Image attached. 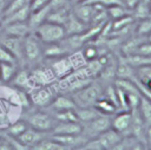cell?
Returning <instances> with one entry per match:
<instances>
[{
	"label": "cell",
	"mask_w": 151,
	"mask_h": 150,
	"mask_svg": "<svg viewBox=\"0 0 151 150\" xmlns=\"http://www.w3.org/2000/svg\"><path fill=\"white\" fill-rule=\"evenodd\" d=\"M54 119L57 122H77L78 117L76 110H65V111H55Z\"/></svg>",
	"instance_id": "obj_26"
},
{
	"label": "cell",
	"mask_w": 151,
	"mask_h": 150,
	"mask_svg": "<svg viewBox=\"0 0 151 150\" xmlns=\"http://www.w3.org/2000/svg\"><path fill=\"white\" fill-rule=\"evenodd\" d=\"M94 107L100 112V113H104V115H111L116 111V105L110 100L107 99L106 97H101L94 104Z\"/></svg>",
	"instance_id": "obj_24"
},
{
	"label": "cell",
	"mask_w": 151,
	"mask_h": 150,
	"mask_svg": "<svg viewBox=\"0 0 151 150\" xmlns=\"http://www.w3.org/2000/svg\"><path fill=\"white\" fill-rule=\"evenodd\" d=\"M34 150H65L66 148L59 143L58 141H55L53 137H46L44 138L41 142H39L35 146H33Z\"/></svg>",
	"instance_id": "obj_22"
},
{
	"label": "cell",
	"mask_w": 151,
	"mask_h": 150,
	"mask_svg": "<svg viewBox=\"0 0 151 150\" xmlns=\"http://www.w3.org/2000/svg\"><path fill=\"white\" fill-rule=\"evenodd\" d=\"M46 135H47V132L39 131L37 129H33L31 126H27L25 129V131L17 137V139L21 144H24L27 149H33V146H35L39 142H41L44 138L48 137Z\"/></svg>",
	"instance_id": "obj_8"
},
{
	"label": "cell",
	"mask_w": 151,
	"mask_h": 150,
	"mask_svg": "<svg viewBox=\"0 0 151 150\" xmlns=\"http://www.w3.org/2000/svg\"><path fill=\"white\" fill-rule=\"evenodd\" d=\"M107 14L111 17V18H113L114 20L116 19H119V18H123V17H125V15H129V9L126 8V7H124L123 5H120V4H114V5H111V6H109V8H107Z\"/></svg>",
	"instance_id": "obj_27"
},
{
	"label": "cell",
	"mask_w": 151,
	"mask_h": 150,
	"mask_svg": "<svg viewBox=\"0 0 151 150\" xmlns=\"http://www.w3.org/2000/svg\"><path fill=\"white\" fill-rule=\"evenodd\" d=\"M33 33L38 37V39L42 44L58 43L66 37V32L63 25L48 20L41 22L38 27H35Z\"/></svg>",
	"instance_id": "obj_1"
},
{
	"label": "cell",
	"mask_w": 151,
	"mask_h": 150,
	"mask_svg": "<svg viewBox=\"0 0 151 150\" xmlns=\"http://www.w3.org/2000/svg\"><path fill=\"white\" fill-rule=\"evenodd\" d=\"M52 109L55 111H65V110H76L77 105L72 98H68L66 96H58L53 98L52 103L50 104Z\"/></svg>",
	"instance_id": "obj_18"
},
{
	"label": "cell",
	"mask_w": 151,
	"mask_h": 150,
	"mask_svg": "<svg viewBox=\"0 0 151 150\" xmlns=\"http://www.w3.org/2000/svg\"><path fill=\"white\" fill-rule=\"evenodd\" d=\"M28 96H29V99H31V104H34L37 106L50 105L53 100L52 91L47 87H44V86L34 87L32 91H29Z\"/></svg>",
	"instance_id": "obj_10"
},
{
	"label": "cell",
	"mask_w": 151,
	"mask_h": 150,
	"mask_svg": "<svg viewBox=\"0 0 151 150\" xmlns=\"http://www.w3.org/2000/svg\"><path fill=\"white\" fill-rule=\"evenodd\" d=\"M11 1L12 0H0V18H1L2 13L5 12V9L7 8V6L9 5Z\"/></svg>",
	"instance_id": "obj_34"
},
{
	"label": "cell",
	"mask_w": 151,
	"mask_h": 150,
	"mask_svg": "<svg viewBox=\"0 0 151 150\" xmlns=\"http://www.w3.org/2000/svg\"><path fill=\"white\" fill-rule=\"evenodd\" d=\"M25 122L27 123L28 126L37 129L39 131H44V132H48L52 131L53 126H54V118L51 117L48 113L44 112V111H34L31 112L26 118Z\"/></svg>",
	"instance_id": "obj_4"
},
{
	"label": "cell",
	"mask_w": 151,
	"mask_h": 150,
	"mask_svg": "<svg viewBox=\"0 0 151 150\" xmlns=\"http://www.w3.org/2000/svg\"><path fill=\"white\" fill-rule=\"evenodd\" d=\"M22 40L24 38L13 37L2 33L0 35V45H2L5 48H7L17 59L18 63L24 61V53H22Z\"/></svg>",
	"instance_id": "obj_6"
},
{
	"label": "cell",
	"mask_w": 151,
	"mask_h": 150,
	"mask_svg": "<svg viewBox=\"0 0 151 150\" xmlns=\"http://www.w3.org/2000/svg\"><path fill=\"white\" fill-rule=\"evenodd\" d=\"M76 113L79 122L87 123L96 118L100 112L94 106H86V107H76Z\"/></svg>",
	"instance_id": "obj_21"
},
{
	"label": "cell",
	"mask_w": 151,
	"mask_h": 150,
	"mask_svg": "<svg viewBox=\"0 0 151 150\" xmlns=\"http://www.w3.org/2000/svg\"><path fill=\"white\" fill-rule=\"evenodd\" d=\"M64 28L66 32V35H71V34H80L84 33L86 31V24H84L83 21H80L72 12L68 14L66 21L64 22Z\"/></svg>",
	"instance_id": "obj_15"
},
{
	"label": "cell",
	"mask_w": 151,
	"mask_h": 150,
	"mask_svg": "<svg viewBox=\"0 0 151 150\" xmlns=\"http://www.w3.org/2000/svg\"><path fill=\"white\" fill-rule=\"evenodd\" d=\"M22 53H24V61L28 64H35L40 61L44 57L42 54V43L38 39V37L31 32L22 40Z\"/></svg>",
	"instance_id": "obj_2"
},
{
	"label": "cell",
	"mask_w": 151,
	"mask_h": 150,
	"mask_svg": "<svg viewBox=\"0 0 151 150\" xmlns=\"http://www.w3.org/2000/svg\"><path fill=\"white\" fill-rule=\"evenodd\" d=\"M137 32L140 35L151 34V18L150 17L140 20V22L138 25V28H137Z\"/></svg>",
	"instance_id": "obj_29"
},
{
	"label": "cell",
	"mask_w": 151,
	"mask_h": 150,
	"mask_svg": "<svg viewBox=\"0 0 151 150\" xmlns=\"http://www.w3.org/2000/svg\"><path fill=\"white\" fill-rule=\"evenodd\" d=\"M27 126H28V125H27V123H26L25 120L17 119V120L9 123V124L6 126L5 131H6L7 135H9V136L17 138L19 135H21V133L25 131V129H26Z\"/></svg>",
	"instance_id": "obj_23"
},
{
	"label": "cell",
	"mask_w": 151,
	"mask_h": 150,
	"mask_svg": "<svg viewBox=\"0 0 151 150\" xmlns=\"http://www.w3.org/2000/svg\"><path fill=\"white\" fill-rule=\"evenodd\" d=\"M145 145L151 149V125L145 126Z\"/></svg>",
	"instance_id": "obj_33"
},
{
	"label": "cell",
	"mask_w": 151,
	"mask_h": 150,
	"mask_svg": "<svg viewBox=\"0 0 151 150\" xmlns=\"http://www.w3.org/2000/svg\"><path fill=\"white\" fill-rule=\"evenodd\" d=\"M134 15L138 19H145L150 17V4L149 0H138L136 6L133 7Z\"/></svg>",
	"instance_id": "obj_25"
},
{
	"label": "cell",
	"mask_w": 151,
	"mask_h": 150,
	"mask_svg": "<svg viewBox=\"0 0 151 150\" xmlns=\"http://www.w3.org/2000/svg\"><path fill=\"white\" fill-rule=\"evenodd\" d=\"M83 133L80 122H58L52 129V135H79Z\"/></svg>",
	"instance_id": "obj_12"
},
{
	"label": "cell",
	"mask_w": 151,
	"mask_h": 150,
	"mask_svg": "<svg viewBox=\"0 0 151 150\" xmlns=\"http://www.w3.org/2000/svg\"><path fill=\"white\" fill-rule=\"evenodd\" d=\"M143 71V77L146 79H151V65L150 66H143L142 67Z\"/></svg>",
	"instance_id": "obj_35"
},
{
	"label": "cell",
	"mask_w": 151,
	"mask_h": 150,
	"mask_svg": "<svg viewBox=\"0 0 151 150\" xmlns=\"http://www.w3.org/2000/svg\"><path fill=\"white\" fill-rule=\"evenodd\" d=\"M1 84H2V81H1V78H0V85H1Z\"/></svg>",
	"instance_id": "obj_37"
},
{
	"label": "cell",
	"mask_w": 151,
	"mask_h": 150,
	"mask_svg": "<svg viewBox=\"0 0 151 150\" xmlns=\"http://www.w3.org/2000/svg\"><path fill=\"white\" fill-rule=\"evenodd\" d=\"M51 12V7L50 5L42 7V8H39V9H35V11H32L28 19H27V24L28 26L31 27L32 31H34L35 27H38L41 22L46 21L47 20V17Z\"/></svg>",
	"instance_id": "obj_16"
},
{
	"label": "cell",
	"mask_w": 151,
	"mask_h": 150,
	"mask_svg": "<svg viewBox=\"0 0 151 150\" xmlns=\"http://www.w3.org/2000/svg\"><path fill=\"white\" fill-rule=\"evenodd\" d=\"M0 63H18L14 56L2 45H0Z\"/></svg>",
	"instance_id": "obj_30"
},
{
	"label": "cell",
	"mask_w": 151,
	"mask_h": 150,
	"mask_svg": "<svg viewBox=\"0 0 151 150\" xmlns=\"http://www.w3.org/2000/svg\"><path fill=\"white\" fill-rule=\"evenodd\" d=\"M122 138H123V136L119 132H117L116 130H113L112 128L103 131L97 137H94V139L99 144L100 150H103V149H105V150L106 149H116V146L118 145V143L120 142Z\"/></svg>",
	"instance_id": "obj_9"
},
{
	"label": "cell",
	"mask_w": 151,
	"mask_h": 150,
	"mask_svg": "<svg viewBox=\"0 0 151 150\" xmlns=\"http://www.w3.org/2000/svg\"><path fill=\"white\" fill-rule=\"evenodd\" d=\"M31 14V7H29V4L2 17L0 19V27L5 24H9V22H20V21H27L28 17Z\"/></svg>",
	"instance_id": "obj_14"
},
{
	"label": "cell",
	"mask_w": 151,
	"mask_h": 150,
	"mask_svg": "<svg viewBox=\"0 0 151 150\" xmlns=\"http://www.w3.org/2000/svg\"><path fill=\"white\" fill-rule=\"evenodd\" d=\"M59 143H61L66 149H78L85 144L87 139H85V136L83 133L79 135H53L51 136Z\"/></svg>",
	"instance_id": "obj_13"
},
{
	"label": "cell",
	"mask_w": 151,
	"mask_h": 150,
	"mask_svg": "<svg viewBox=\"0 0 151 150\" xmlns=\"http://www.w3.org/2000/svg\"><path fill=\"white\" fill-rule=\"evenodd\" d=\"M101 96V89L98 84L88 83L80 90L76 91L74 93V103L77 107H86V106H94L96 102Z\"/></svg>",
	"instance_id": "obj_3"
},
{
	"label": "cell",
	"mask_w": 151,
	"mask_h": 150,
	"mask_svg": "<svg viewBox=\"0 0 151 150\" xmlns=\"http://www.w3.org/2000/svg\"><path fill=\"white\" fill-rule=\"evenodd\" d=\"M149 40H150V41H151V34H150V37H149Z\"/></svg>",
	"instance_id": "obj_36"
},
{
	"label": "cell",
	"mask_w": 151,
	"mask_h": 150,
	"mask_svg": "<svg viewBox=\"0 0 151 150\" xmlns=\"http://www.w3.org/2000/svg\"><path fill=\"white\" fill-rule=\"evenodd\" d=\"M137 109H138V112L142 116L145 125H151V100L144 96H140L139 105Z\"/></svg>",
	"instance_id": "obj_20"
},
{
	"label": "cell",
	"mask_w": 151,
	"mask_h": 150,
	"mask_svg": "<svg viewBox=\"0 0 151 150\" xmlns=\"http://www.w3.org/2000/svg\"><path fill=\"white\" fill-rule=\"evenodd\" d=\"M136 53L137 54H140V56H147V57H150L151 56V41L149 40L147 43H142L137 47Z\"/></svg>",
	"instance_id": "obj_31"
},
{
	"label": "cell",
	"mask_w": 151,
	"mask_h": 150,
	"mask_svg": "<svg viewBox=\"0 0 151 150\" xmlns=\"http://www.w3.org/2000/svg\"><path fill=\"white\" fill-rule=\"evenodd\" d=\"M48 4H50V0H32L29 2L31 12L32 11H35V9H39V8H42V7L47 6Z\"/></svg>",
	"instance_id": "obj_32"
},
{
	"label": "cell",
	"mask_w": 151,
	"mask_h": 150,
	"mask_svg": "<svg viewBox=\"0 0 151 150\" xmlns=\"http://www.w3.org/2000/svg\"><path fill=\"white\" fill-rule=\"evenodd\" d=\"M111 128V118L109 115L99 113L96 118L92 120L85 123V126H83V132H85L88 137L94 138L103 131Z\"/></svg>",
	"instance_id": "obj_5"
},
{
	"label": "cell",
	"mask_w": 151,
	"mask_h": 150,
	"mask_svg": "<svg viewBox=\"0 0 151 150\" xmlns=\"http://www.w3.org/2000/svg\"><path fill=\"white\" fill-rule=\"evenodd\" d=\"M18 70V63H0V78L2 84H9Z\"/></svg>",
	"instance_id": "obj_17"
},
{
	"label": "cell",
	"mask_w": 151,
	"mask_h": 150,
	"mask_svg": "<svg viewBox=\"0 0 151 150\" xmlns=\"http://www.w3.org/2000/svg\"><path fill=\"white\" fill-rule=\"evenodd\" d=\"M93 6L91 4H79L74 11L72 12L80 21H83L84 24H88L91 22V19H92V14H93Z\"/></svg>",
	"instance_id": "obj_19"
},
{
	"label": "cell",
	"mask_w": 151,
	"mask_h": 150,
	"mask_svg": "<svg viewBox=\"0 0 151 150\" xmlns=\"http://www.w3.org/2000/svg\"><path fill=\"white\" fill-rule=\"evenodd\" d=\"M131 122H132V112L122 111L111 119V128L117 132H119L122 136L131 135Z\"/></svg>",
	"instance_id": "obj_7"
},
{
	"label": "cell",
	"mask_w": 151,
	"mask_h": 150,
	"mask_svg": "<svg viewBox=\"0 0 151 150\" xmlns=\"http://www.w3.org/2000/svg\"><path fill=\"white\" fill-rule=\"evenodd\" d=\"M116 71H117V74L118 77L120 78H127V77H131L132 76V71H131V65L125 60L123 63H120L117 67H116Z\"/></svg>",
	"instance_id": "obj_28"
},
{
	"label": "cell",
	"mask_w": 151,
	"mask_h": 150,
	"mask_svg": "<svg viewBox=\"0 0 151 150\" xmlns=\"http://www.w3.org/2000/svg\"><path fill=\"white\" fill-rule=\"evenodd\" d=\"M2 33L8 34V35H13V37H19V38H24L26 37L28 33L33 32L31 30V27L28 26L27 21H20V22H9V24H5L1 27Z\"/></svg>",
	"instance_id": "obj_11"
}]
</instances>
